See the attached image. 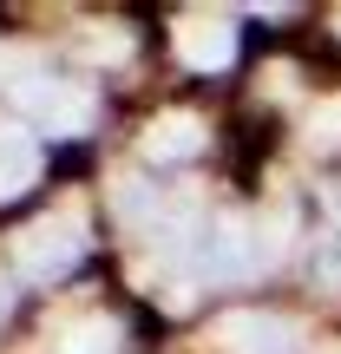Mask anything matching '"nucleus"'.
<instances>
[{"instance_id": "nucleus-2", "label": "nucleus", "mask_w": 341, "mask_h": 354, "mask_svg": "<svg viewBox=\"0 0 341 354\" xmlns=\"http://www.w3.org/2000/svg\"><path fill=\"white\" fill-rule=\"evenodd\" d=\"M13 105H20L46 138H73V131H86V118H92L86 92H79V86H59V79H26V86L13 92Z\"/></svg>"}, {"instance_id": "nucleus-1", "label": "nucleus", "mask_w": 341, "mask_h": 354, "mask_svg": "<svg viewBox=\"0 0 341 354\" xmlns=\"http://www.w3.org/2000/svg\"><path fill=\"white\" fill-rule=\"evenodd\" d=\"M13 250H20V269L33 282H59V276H73V269L86 263V230H79V216H46V223H33Z\"/></svg>"}, {"instance_id": "nucleus-5", "label": "nucleus", "mask_w": 341, "mask_h": 354, "mask_svg": "<svg viewBox=\"0 0 341 354\" xmlns=\"http://www.w3.org/2000/svg\"><path fill=\"white\" fill-rule=\"evenodd\" d=\"M243 269H256L250 236H243L237 216H216L210 236H203V276H243Z\"/></svg>"}, {"instance_id": "nucleus-13", "label": "nucleus", "mask_w": 341, "mask_h": 354, "mask_svg": "<svg viewBox=\"0 0 341 354\" xmlns=\"http://www.w3.org/2000/svg\"><path fill=\"white\" fill-rule=\"evenodd\" d=\"M13 66H20V59H7V53H0V73H13Z\"/></svg>"}, {"instance_id": "nucleus-7", "label": "nucleus", "mask_w": 341, "mask_h": 354, "mask_svg": "<svg viewBox=\"0 0 341 354\" xmlns=\"http://www.w3.org/2000/svg\"><path fill=\"white\" fill-rule=\"evenodd\" d=\"M33 177H39V145L26 138L20 125H0V197L26 190Z\"/></svg>"}, {"instance_id": "nucleus-9", "label": "nucleus", "mask_w": 341, "mask_h": 354, "mask_svg": "<svg viewBox=\"0 0 341 354\" xmlns=\"http://www.w3.org/2000/svg\"><path fill=\"white\" fill-rule=\"evenodd\" d=\"M308 145H315V151H335V145H341V99H329V105L308 112Z\"/></svg>"}, {"instance_id": "nucleus-11", "label": "nucleus", "mask_w": 341, "mask_h": 354, "mask_svg": "<svg viewBox=\"0 0 341 354\" xmlns=\"http://www.w3.org/2000/svg\"><path fill=\"white\" fill-rule=\"evenodd\" d=\"M7 315H13V289L0 282V322H7Z\"/></svg>"}, {"instance_id": "nucleus-4", "label": "nucleus", "mask_w": 341, "mask_h": 354, "mask_svg": "<svg viewBox=\"0 0 341 354\" xmlns=\"http://www.w3.org/2000/svg\"><path fill=\"white\" fill-rule=\"evenodd\" d=\"M216 342H223L230 354H295V322L282 315H263V308H237V315L216 322Z\"/></svg>"}, {"instance_id": "nucleus-3", "label": "nucleus", "mask_w": 341, "mask_h": 354, "mask_svg": "<svg viewBox=\"0 0 341 354\" xmlns=\"http://www.w3.org/2000/svg\"><path fill=\"white\" fill-rule=\"evenodd\" d=\"M177 59L197 66V73H223L237 59V26L223 13H184L177 20Z\"/></svg>"}, {"instance_id": "nucleus-10", "label": "nucleus", "mask_w": 341, "mask_h": 354, "mask_svg": "<svg viewBox=\"0 0 341 354\" xmlns=\"http://www.w3.org/2000/svg\"><path fill=\"white\" fill-rule=\"evenodd\" d=\"M92 59H125V33H92Z\"/></svg>"}, {"instance_id": "nucleus-12", "label": "nucleus", "mask_w": 341, "mask_h": 354, "mask_svg": "<svg viewBox=\"0 0 341 354\" xmlns=\"http://www.w3.org/2000/svg\"><path fill=\"white\" fill-rule=\"evenodd\" d=\"M329 210H335V223H341V190H329Z\"/></svg>"}, {"instance_id": "nucleus-8", "label": "nucleus", "mask_w": 341, "mask_h": 354, "mask_svg": "<svg viewBox=\"0 0 341 354\" xmlns=\"http://www.w3.org/2000/svg\"><path fill=\"white\" fill-rule=\"evenodd\" d=\"M59 354H118V328L112 322H86V328H73L59 342Z\"/></svg>"}, {"instance_id": "nucleus-6", "label": "nucleus", "mask_w": 341, "mask_h": 354, "mask_svg": "<svg viewBox=\"0 0 341 354\" xmlns=\"http://www.w3.org/2000/svg\"><path fill=\"white\" fill-rule=\"evenodd\" d=\"M203 145V118L197 112H165V118H151V125H145V151L151 158H190Z\"/></svg>"}]
</instances>
